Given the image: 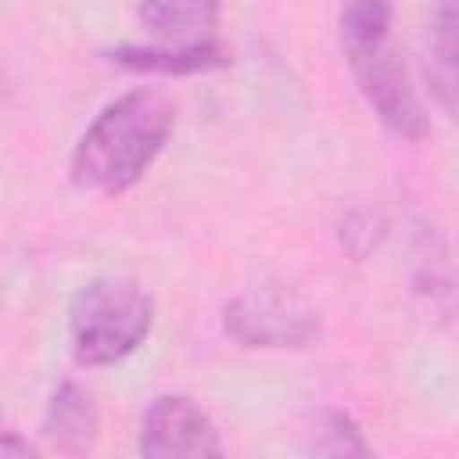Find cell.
<instances>
[{"label": "cell", "mask_w": 459, "mask_h": 459, "mask_svg": "<svg viewBox=\"0 0 459 459\" xmlns=\"http://www.w3.org/2000/svg\"><path fill=\"white\" fill-rule=\"evenodd\" d=\"M176 129V104L161 90H129L108 100L68 154V179L82 194L118 197L133 190Z\"/></svg>", "instance_id": "cell-1"}, {"label": "cell", "mask_w": 459, "mask_h": 459, "mask_svg": "<svg viewBox=\"0 0 459 459\" xmlns=\"http://www.w3.org/2000/svg\"><path fill=\"white\" fill-rule=\"evenodd\" d=\"M222 333L251 351H301L319 337V312L298 287L258 280L222 305Z\"/></svg>", "instance_id": "cell-5"}, {"label": "cell", "mask_w": 459, "mask_h": 459, "mask_svg": "<svg viewBox=\"0 0 459 459\" xmlns=\"http://www.w3.org/2000/svg\"><path fill=\"white\" fill-rule=\"evenodd\" d=\"M154 298L129 276H93L68 301V348L86 369L129 359L154 330Z\"/></svg>", "instance_id": "cell-3"}, {"label": "cell", "mask_w": 459, "mask_h": 459, "mask_svg": "<svg viewBox=\"0 0 459 459\" xmlns=\"http://www.w3.org/2000/svg\"><path fill=\"white\" fill-rule=\"evenodd\" d=\"M222 0H140L143 47H115L111 61L133 72L194 75L230 61L219 39Z\"/></svg>", "instance_id": "cell-4"}, {"label": "cell", "mask_w": 459, "mask_h": 459, "mask_svg": "<svg viewBox=\"0 0 459 459\" xmlns=\"http://www.w3.org/2000/svg\"><path fill=\"white\" fill-rule=\"evenodd\" d=\"M391 0H344L337 32L344 65L369 111L402 140H423L430 122L412 75L391 39Z\"/></svg>", "instance_id": "cell-2"}, {"label": "cell", "mask_w": 459, "mask_h": 459, "mask_svg": "<svg viewBox=\"0 0 459 459\" xmlns=\"http://www.w3.org/2000/svg\"><path fill=\"white\" fill-rule=\"evenodd\" d=\"M0 455H4V459H29L32 448H29V441H22L14 430H7L4 441H0Z\"/></svg>", "instance_id": "cell-10"}, {"label": "cell", "mask_w": 459, "mask_h": 459, "mask_svg": "<svg viewBox=\"0 0 459 459\" xmlns=\"http://www.w3.org/2000/svg\"><path fill=\"white\" fill-rule=\"evenodd\" d=\"M136 452L147 459H219L226 445L201 402L190 394H158L140 416Z\"/></svg>", "instance_id": "cell-6"}, {"label": "cell", "mask_w": 459, "mask_h": 459, "mask_svg": "<svg viewBox=\"0 0 459 459\" xmlns=\"http://www.w3.org/2000/svg\"><path fill=\"white\" fill-rule=\"evenodd\" d=\"M308 452L316 455H369V445L355 420L341 409H319L316 423L308 430Z\"/></svg>", "instance_id": "cell-9"}, {"label": "cell", "mask_w": 459, "mask_h": 459, "mask_svg": "<svg viewBox=\"0 0 459 459\" xmlns=\"http://www.w3.org/2000/svg\"><path fill=\"white\" fill-rule=\"evenodd\" d=\"M423 75L437 108L459 126V0H434L423 36Z\"/></svg>", "instance_id": "cell-8"}, {"label": "cell", "mask_w": 459, "mask_h": 459, "mask_svg": "<svg viewBox=\"0 0 459 459\" xmlns=\"http://www.w3.org/2000/svg\"><path fill=\"white\" fill-rule=\"evenodd\" d=\"M97 434H100V412L93 394L79 380H61L50 391L39 420L43 445L61 455H82L97 445Z\"/></svg>", "instance_id": "cell-7"}]
</instances>
